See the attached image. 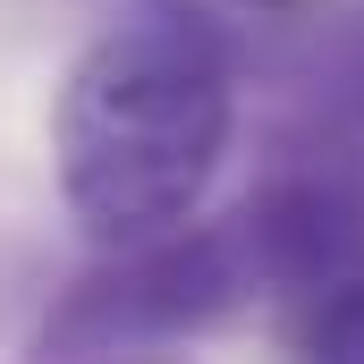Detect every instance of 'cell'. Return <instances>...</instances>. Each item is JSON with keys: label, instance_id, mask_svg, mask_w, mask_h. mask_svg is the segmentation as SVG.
<instances>
[{"label": "cell", "instance_id": "cell-1", "mask_svg": "<svg viewBox=\"0 0 364 364\" xmlns=\"http://www.w3.org/2000/svg\"><path fill=\"white\" fill-rule=\"evenodd\" d=\"M237 144V77L212 26L136 9L102 26L51 93V178L102 255L153 246L203 212Z\"/></svg>", "mask_w": 364, "mask_h": 364}, {"label": "cell", "instance_id": "cell-2", "mask_svg": "<svg viewBox=\"0 0 364 364\" xmlns=\"http://www.w3.org/2000/svg\"><path fill=\"white\" fill-rule=\"evenodd\" d=\"M255 305V272L229 237V220H186L153 246H119L85 279L60 288L34 348H119V339H203Z\"/></svg>", "mask_w": 364, "mask_h": 364}, {"label": "cell", "instance_id": "cell-3", "mask_svg": "<svg viewBox=\"0 0 364 364\" xmlns=\"http://www.w3.org/2000/svg\"><path fill=\"white\" fill-rule=\"evenodd\" d=\"M229 237L255 272V296H314L364 272V195L331 170H279L229 212Z\"/></svg>", "mask_w": 364, "mask_h": 364}, {"label": "cell", "instance_id": "cell-4", "mask_svg": "<svg viewBox=\"0 0 364 364\" xmlns=\"http://www.w3.org/2000/svg\"><path fill=\"white\" fill-rule=\"evenodd\" d=\"M288 356L296 364H364V272L296 296V314H288Z\"/></svg>", "mask_w": 364, "mask_h": 364}, {"label": "cell", "instance_id": "cell-5", "mask_svg": "<svg viewBox=\"0 0 364 364\" xmlns=\"http://www.w3.org/2000/svg\"><path fill=\"white\" fill-rule=\"evenodd\" d=\"M26 364H195L170 339H119V348H34Z\"/></svg>", "mask_w": 364, "mask_h": 364}, {"label": "cell", "instance_id": "cell-6", "mask_svg": "<svg viewBox=\"0 0 364 364\" xmlns=\"http://www.w3.org/2000/svg\"><path fill=\"white\" fill-rule=\"evenodd\" d=\"M237 9H255V17H305L314 0H237Z\"/></svg>", "mask_w": 364, "mask_h": 364}]
</instances>
